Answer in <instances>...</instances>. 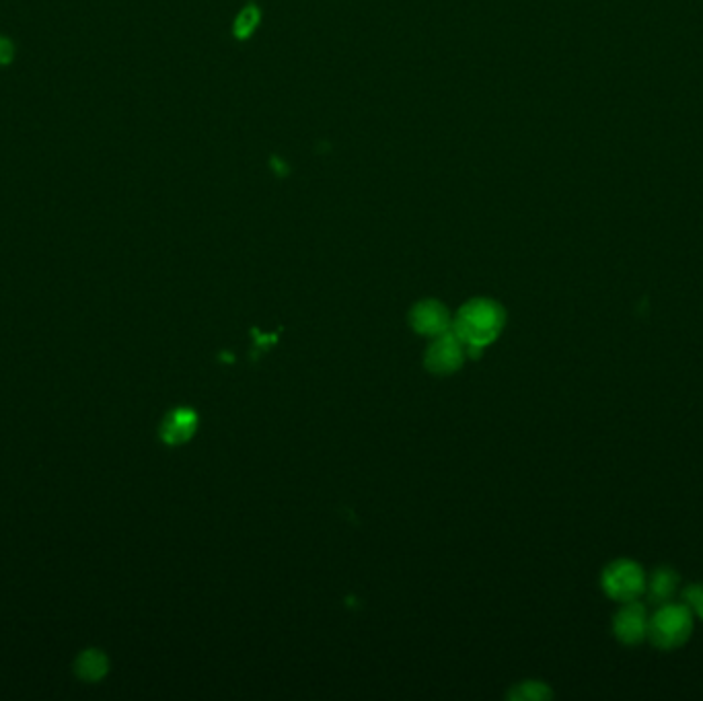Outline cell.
<instances>
[{
  "instance_id": "7",
  "label": "cell",
  "mask_w": 703,
  "mask_h": 701,
  "mask_svg": "<svg viewBox=\"0 0 703 701\" xmlns=\"http://www.w3.org/2000/svg\"><path fill=\"white\" fill-rule=\"evenodd\" d=\"M198 428V416L190 408H177L167 414V418L161 424V438L167 445H183L188 442Z\"/></svg>"
},
{
  "instance_id": "4",
  "label": "cell",
  "mask_w": 703,
  "mask_h": 701,
  "mask_svg": "<svg viewBox=\"0 0 703 701\" xmlns=\"http://www.w3.org/2000/svg\"><path fill=\"white\" fill-rule=\"evenodd\" d=\"M465 356H467V346L451 329L447 334L434 338V342L426 352V366L434 375H453L463 366Z\"/></svg>"
},
{
  "instance_id": "11",
  "label": "cell",
  "mask_w": 703,
  "mask_h": 701,
  "mask_svg": "<svg viewBox=\"0 0 703 701\" xmlns=\"http://www.w3.org/2000/svg\"><path fill=\"white\" fill-rule=\"evenodd\" d=\"M685 599L689 603V607L703 619V586L701 584H693L685 590Z\"/></svg>"
},
{
  "instance_id": "12",
  "label": "cell",
  "mask_w": 703,
  "mask_h": 701,
  "mask_svg": "<svg viewBox=\"0 0 703 701\" xmlns=\"http://www.w3.org/2000/svg\"><path fill=\"white\" fill-rule=\"evenodd\" d=\"M11 58H13V48H11V44H9L7 40L0 38V64L11 62Z\"/></svg>"
},
{
  "instance_id": "5",
  "label": "cell",
  "mask_w": 703,
  "mask_h": 701,
  "mask_svg": "<svg viewBox=\"0 0 703 701\" xmlns=\"http://www.w3.org/2000/svg\"><path fill=\"white\" fill-rule=\"evenodd\" d=\"M410 321H412V327L418 331V334L430 336V338L442 336V334H447V331L453 329L451 313L447 311V307H444L438 301H422V303H418L412 309Z\"/></svg>"
},
{
  "instance_id": "9",
  "label": "cell",
  "mask_w": 703,
  "mask_h": 701,
  "mask_svg": "<svg viewBox=\"0 0 703 701\" xmlns=\"http://www.w3.org/2000/svg\"><path fill=\"white\" fill-rule=\"evenodd\" d=\"M677 582H679V576L671 570V568H660L652 574L650 582L646 584L648 588V593H650V599L652 601H658V603H664V601H669L675 593V588H677Z\"/></svg>"
},
{
  "instance_id": "1",
  "label": "cell",
  "mask_w": 703,
  "mask_h": 701,
  "mask_svg": "<svg viewBox=\"0 0 703 701\" xmlns=\"http://www.w3.org/2000/svg\"><path fill=\"white\" fill-rule=\"evenodd\" d=\"M504 327V311L490 299H475L461 307L453 321V331L467 346V352H479L490 346Z\"/></svg>"
},
{
  "instance_id": "10",
  "label": "cell",
  "mask_w": 703,
  "mask_h": 701,
  "mask_svg": "<svg viewBox=\"0 0 703 701\" xmlns=\"http://www.w3.org/2000/svg\"><path fill=\"white\" fill-rule=\"evenodd\" d=\"M510 697H514V699H525V701H541V699L551 697V691H549L547 685H543V683L527 681V683H521L518 687H514L512 693H510Z\"/></svg>"
},
{
  "instance_id": "2",
  "label": "cell",
  "mask_w": 703,
  "mask_h": 701,
  "mask_svg": "<svg viewBox=\"0 0 703 701\" xmlns=\"http://www.w3.org/2000/svg\"><path fill=\"white\" fill-rule=\"evenodd\" d=\"M693 627L691 611L683 605H664L648 621V636L658 648L681 646Z\"/></svg>"
},
{
  "instance_id": "8",
  "label": "cell",
  "mask_w": 703,
  "mask_h": 701,
  "mask_svg": "<svg viewBox=\"0 0 703 701\" xmlns=\"http://www.w3.org/2000/svg\"><path fill=\"white\" fill-rule=\"evenodd\" d=\"M74 671L83 681H101L109 671V660L101 650H85L74 664Z\"/></svg>"
},
{
  "instance_id": "6",
  "label": "cell",
  "mask_w": 703,
  "mask_h": 701,
  "mask_svg": "<svg viewBox=\"0 0 703 701\" xmlns=\"http://www.w3.org/2000/svg\"><path fill=\"white\" fill-rule=\"evenodd\" d=\"M648 621L646 609L640 603L627 601L615 615V636L625 644H638L648 636Z\"/></svg>"
},
{
  "instance_id": "3",
  "label": "cell",
  "mask_w": 703,
  "mask_h": 701,
  "mask_svg": "<svg viewBox=\"0 0 703 701\" xmlns=\"http://www.w3.org/2000/svg\"><path fill=\"white\" fill-rule=\"evenodd\" d=\"M603 588L615 601H636L646 590V576L638 564L629 560H617L605 570Z\"/></svg>"
}]
</instances>
